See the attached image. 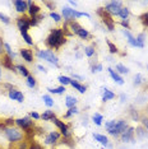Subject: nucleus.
<instances>
[{
  "label": "nucleus",
  "mask_w": 148,
  "mask_h": 149,
  "mask_svg": "<svg viewBox=\"0 0 148 149\" xmlns=\"http://www.w3.org/2000/svg\"><path fill=\"white\" fill-rule=\"evenodd\" d=\"M66 43V37L64 35L61 28H52L50 31V35L46 38V46L49 49H60L63 45Z\"/></svg>",
  "instance_id": "1"
},
{
  "label": "nucleus",
  "mask_w": 148,
  "mask_h": 149,
  "mask_svg": "<svg viewBox=\"0 0 148 149\" xmlns=\"http://www.w3.org/2000/svg\"><path fill=\"white\" fill-rule=\"evenodd\" d=\"M0 129L4 133V136L6 138V140L10 141L12 144H17L19 141H22L23 139H26L24 136V131H22L19 127H14V126H5L4 124H0Z\"/></svg>",
  "instance_id": "2"
},
{
  "label": "nucleus",
  "mask_w": 148,
  "mask_h": 149,
  "mask_svg": "<svg viewBox=\"0 0 148 149\" xmlns=\"http://www.w3.org/2000/svg\"><path fill=\"white\" fill-rule=\"evenodd\" d=\"M68 28H69V31L72 32V35H77L82 40H88L91 37V33L88 32V29H86L84 27H82L75 21L68 23Z\"/></svg>",
  "instance_id": "3"
},
{
  "label": "nucleus",
  "mask_w": 148,
  "mask_h": 149,
  "mask_svg": "<svg viewBox=\"0 0 148 149\" xmlns=\"http://www.w3.org/2000/svg\"><path fill=\"white\" fill-rule=\"evenodd\" d=\"M36 56L38 57V59H41V60H46L47 63L52 64V65H55V66H59V59H58V56H56L55 54H54V51H51L50 49L37 50Z\"/></svg>",
  "instance_id": "4"
},
{
  "label": "nucleus",
  "mask_w": 148,
  "mask_h": 149,
  "mask_svg": "<svg viewBox=\"0 0 148 149\" xmlns=\"http://www.w3.org/2000/svg\"><path fill=\"white\" fill-rule=\"evenodd\" d=\"M128 127H129V125H128L126 120H116V125L112 129L107 130V133H109L110 135H112V136L117 138V136H120Z\"/></svg>",
  "instance_id": "5"
},
{
  "label": "nucleus",
  "mask_w": 148,
  "mask_h": 149,
  "mask_svg": "<svg viewBox=\"0 0 148 149\" xmlns=\"http://www.w3.org/2000/svg\"><path fill=\"white\" fill-rule=\"evenodd\" d=\"M97 14L100 15V18L102 19V22L105 23V26L109 28V31H114V29H115V21H114L112 17H111L105 9L98 8L97 9Z\"/></svg>",
  "instance_id": "6"
},
{
  "label": "nucleus",
  "mask_w": 148,
  "mask_h": 149,
  "mask_svg": "<svg viewBox=\"0 0 148 149\" xmlns=\"http://www.w3.org/2000/svg\"><path fill=\"white\" fill-rule=\"evenodd\" d=\"M51 123H54V125H55L56 127L59 129V131H60V134H61V136L64 139H70L72 138V134H70V130H69V126L66 125L64 121H61L60 118L58 117H55L54 120L51 121Z\"/></svg>",
  "instance_id": "7"
},
{
  "label": "nucleus",
  "mask_w": 148,
  "mask_h": 149,
  "mask_svg": "<svg viewBox=\"0 0 148 149\" xmlns=\"http://www.w3.org/2000/svg\"><path fill=\"white\" fill-rule=\"evenodd\" d=\"M123 8V3L121 1H110L109 4L105 5V10L109 13L111 17H117L120 13V9Z\"/></svg>",
  "instance_id": "8"
},
{
  "label": "nucleus",
  "mask_w": 148,
  "mask_h": 149,
  "mask_svg": "<svg viewBox=\"0 0 148 149\" xmlns=\"http://www.w3.org/2000/svg\"><path fill=\"white\" fill-rule=\"evenodd\" d=\"M15 125L18 126L21 130H29V129L35 127V121H32L29 117H23V118H17Z\"/></svg>",
  "instance_id": "9"
},
{
  "label": "nucleus",
  "mask_w": 148,
  "mask_h": 149,
  "mask_svg": "<svg viewBox=\"0 0 148 149\" xmlns=\"http://www.w3.org/2000/svg\"><path fill=\"white\" fill-rule=\"evenodd\" d=\"M134 136H135V129L129 126L121 135H120V139H121L123 143H133Z\"/></svg>",
  "instance_id": "10"
},
{
  "label": "nucleus",
  "mask_w": 148,
  "mask_h": 149,
  "mask_svg": "<svg viewBox=\"0 0 148 149\" xmlns=\"http://www.w3.org/2000/svg\"><path fill=\"white\" fill-rule=\"evenodd\" d=\"M17 27L21 32L23 31H28V28L31 27L29 24V17L28 15H22L17 18Z\"/></svg>",
  "instance_id": "11"
},
{
  "label": "nucleus",
  "mask_w": 148,
  "mask_h": 149,
  "mask_svg": "<svg viewBox=\"0 0 148 149\" xmlns=\"http://www.w3.org/2000/svg\"><path fill=\"white\" fill-rule=\"evenodd\" d=\"M60 138H61V134H60L59 131H50L45 136V141H43V143L46 145H54L60 140Z\"/></svg>",
  "instance_id": "12"
},
{
  "label": "nucleus",
  "mask_w": 148,
  "mask_h": 149,
  "mask_svg": "<svg viewBox=\"0 0 148 149\" xmlns=\"http://www.w3.org/2000/svg\"><path fill=\"white\" fill-rule=\"evenodd\" d=\"M75 9H72L69 6H65V8L61 9V15L65 19V23H70L75 21Z\"/></svg>",
  "instance_id": "13"
},
{
  "label": "nucleus",
  "mask_w": 148,
  "mask_h": 149,
  "mask_svg": "<svg viewBox=\"0 0 148 149\" xmlns=\"http://www.w3.org/2000/svg\"><path fill=\"white\" fill-rule=\"evenodd\" d=\"M123 35L126 37L128 43H129L130 46H133V47H139V49H143V47H144V45H142V43L138 42L137 37H134L129 31H126V29H123Z\"/></svg>",
  "instance_id": "14"
},
{
  "label": "nucleus",
  "mask_w": 148,
  "mask_h": 149,
  "mask_svg": "<svg viewBox=\"0 0 148 149\" xmlns=\"http://www.w3.org/2000/svg\"><path fill=\"white\" fill-rule=\"evenodd\" d=\"M8 97L10 98V100H13V101H17V102H19V103H22L23 101H24V94H23L21 91L15 89V88H13V89L8 91Z\"/></svg>",
  "instance_id": "15"
},
{
  "label": "nucleus",
  "mask_w": 148,
  "mask_h": 149,
  "mask_svg": "<svg viewBox=\"0 0 148 149\" xmlns=\"http://www.w3.org/2000/svg\"><path fill=\"white\" fill-rule=\"evenodd\" d=\"M13 5H14L15 10L23 15H24L26 12H28V5H27L26 0H14V1H13Z\"/></svg>",
  "instance_id": "16"
},
{
  "label": "nucleus",
  "mask_w": 148,
  "mask_h": 149,
  "mask_svg": "<svg viewBox=\"0 0 148 149\" xmlns=\"http://www.w3.org/2000/svg\"><path fill=\"white\" fill-rule=\"evenodd\" d=\"M1 65L4 66V68H6L8 70H10V72L17 73V69H15V65L13 64V60L8 55H6V54L1 57Z\"/></svg>",
  "instance_id": "17"
},
{
  "label": "nucleus",
  "mask_w": 148,
  "mask_h": 149,
  "mask_svg": "<svg viewBox=\"0 0 148 149\" xmlns=\"http://www.w3.org/2000/svg\"><path fill=\"white\" fill-rule=\"evenodd\" d=\"M107 72H109L110 77L112 78L114 82H115L116 84H119V86H123V84H124V79H123V77L116 72V70H114L112 68H109V69H107Z\"/></svg>",
  "instance_id": "18"
},
{
  "label": "nucleus",
  "mask_w": 148,
  "mask_h": 149,
  "mask_svg": "<svg viewBox=\"0 0 148 149\" xmlns=\"http://www.w3.org/2000/svg\"><path fill=\"white\" fill-rule=\"evenodd\" d=\"M19 55L22 56V59L27 63H32L33 61V52L29 49H21L19 50Z\"/></svg>",
  "instance_id": "19"
},
{
  "label": "nucleus",
  "mask_w": 148,
  "mask_h": 149,
  "mask_svg": "<svg viewBox=\"0 0 148 149\" xmlns=\"http://www.w3.org/2000/svg\"><path fill=\"white\" fill-rule=\"evenodd\" d=\"M27 13H28L29 18H32V17H37L40 13H41V8H40V6L36 4V3H33L32 5L28 6V12H27Z\"/></svg>",
  "instance_id": "20"
},
{
  "label": "nucleus",
  "mask_w": 148,
  "mask_h": 149,
  "mask_svg": "<svg viewBox=\"0 0 148 149\" xmlns=\"http://www.w3.org/2000/svg\"><path fill=\"white\" fill-rule=\"evenodd\" d=\"M93 139H95L96 141H98L100 144L105 145L107 147L110 143H109V138L106 136V135H102V134H98V133H93Z\"/></svg>",
  "instance_id": "21"
},
{
  "label": "nucleus",
  "mask_w": 148,
  "mask_h": 149,
  "mask_svg": "<svg viewBox=\"0 0 148 149\" xmlns=\"http://www.w3.org/2000/svg\"><path fill=\"white\" fill-rule=\"evenodd\" d=\"M135 136L139 139V140H143V139H146L148 136V131L140 125V126H138L135 129Z\"/></svg>",
  "instance_id": "22"
},
{
  "label": "nucleus",
  "mask_w": 148,
  "mask_h": 149,
  "mask_svg": "<svg viewBox=\"0 0 148 149\" xmlns=\"http://www.w3.org/2000/svg\"><path fill=\"white\" fill-rule=\"evenodd\" d=\"M70 86H72L75 91H78L79 93H86V91H87V87H86V86H83V84H80L78 80L72 79V82H70Z\"/></svg>",
  "instance_id": "23"
},
{
  "label": "nucleus",
  "mask_w": 148,
  "mask_h": 149,
  "mask_svg": "<svg viewBox=\"0 0 148 149\" xmlns=\"http://www.w3.org/2000/svg\"><path fill=\"white\" fill-rule=\"evenodd\" d=\"M114 98H115V93H114L112 91L107 89V88L102 89V101L103 102H107V101L114 100Z\"/></svg>",
  "instance_id": "24"
},
{
  "label": "nucleus",
  "mask_w": 148,
  "mask_h": 149,
  "mask_svg": "<svg viewBox=\"0 0 148 149\" xmlns=\"http://www.w3.org/2000/svg\"><path fill=\"white\" fill-rule=\"evenodd\" d=\"M77 102H78V100H77V97L70 96V94H68V96L65 97V106L68 107V108L75 107V106H77Z\"/></svg>",
  "instance_id": "25"
},
{
  "label": "nucleus",
  "mask_w": 148,
  "mask_h": 149,
  "mask_svg": "<svg viewBox=\"0 0 148 149\" xmlns=\"http://www.w3.org/2000/svg\"><path fill=\"white\" fill-rule=\"evenodd\" d=\"M15 69H17V72L21 74L22 77H24V78H28L29 75H31V74H29V70L27 69L24 65H22V64H17V65H15Z\"/></svg>",
  "instance_id": "26"
},
{
  "label": "nucleus",
  "mask_w": 148,
  "mask_h": 149,
  "mask_svg": "<svg viewBox=\"0 0 148 149\" xmlns=\"http://www.w3.org/2000/svg\"><path fill=\"white\" fill-rule=\"evenodd\" d=\"M55 112L51 110H46V111H43V113L41 115V118L43 121H52L54 118H55Z\"/></svg>",
  "instance_id": "27"
},
{
  "label": "nucleus",
  "mask_w": 148,
  "mask_h": 149,
  "mask_svg": "<svg viewBox=\"0 0 148 149\" xmlns=\"http://www.w3.org/2000/svg\"><path fill=\"white\" fill-rule=\"evenodd\" d=\"M129 14H130V12H129V8H126V6H123L121 9H120V13H119V18L121 19V21H125V19L129 18Z\"/></svg>",
  "instance_id": "28"
},
{
  "label": "nucleus",
  "mask_w": 148,
  "mask_h": 149,
  "mask_svg": "<svg viewBox=\"0 0 148 149\" xmlns=\"http://www.w3.org/2000/svg\"><path fill=\"white\" fill-rule=\"evenodd\" d=\"M102 120H103V116L101 113L98 112H95L93 113V116H92V123L97 125V126H101L102 125Z\"/></svg>",
  "instance_id": "29"
},
{
  "label": "nucleus",
  "mask_w": 148,
  "mask_h": 149,
  "mask_svg": "<svg viewBox=\"0 0 148 149\" xmlns=\"http://www.w3.org/2000/svg\"><path fill=\"white\" fill-rule=\"evenodd\" d=\"M47 91H49V93H51V94H63L66 89L64 86H60L58 88H47Z\"/></svg>",
  "instance_id": "30"
},
{
  "label": "nucleus",
  "mask_w": 148,
  "mask_h": 149,
  "mask_svg": "<svg viewBox=\"0 0 148 149\" xmlns=\"http://www.w3.org/2000/svg\"><path fill=\"white\" fill-rule=\"evenodd\" d=\"M58 80H59V83L61 84V86H70V82H72V78H69V77H66V75H60L58 78Z\"/></svg>",
  "instance_id": "31"
},
{
  "label": "nucleus",
  "mask_w": 148,
  "mask_h": 149,
  "mask_svg": "<svg viewBox=\"0 0 148 149\" xmlns=\"http://www.w3.org/2000/svg\"><path fill=\"white\" fill-rule=\"evenodd\" d=\"M79 113V110H78V107H72V108H69L68 111H66V113L64 115V117L65 118H69V117H72L74 116V115H78Z\"/></svg>",
  "instance_id": "32"
},
{
  "label": "nucleus",
  "mask_w": 148,
  "mask_h": 149,
  "mask_svg": "<svg viewBox=\"0 0 148 149\" xmlns=\"http://www.w3.org/2000/svg\"><path fill=\"white\" fill-rule=\"evenodd\" d=\"M42 100H43V103H45L49 108L50 107H54V100L51 98V96H49V94H43Z\"/></svg>",
  "instance_id": "33"
},
{
  "label": "nucleus",
  "mask_w": 148,
  "mask_h": 149,
  "mask_svg": "<svg viewBox=\"0 0 148 149\" xmlns=\"http://www.w3.org/2000/svg\"><path fill=\"white\" fill-rule=\"evenodd\" d=\"M21 35L23 37V40H24V42L27 43V45H29V46H32L33 45V41H32V37L28 35V31H23L21 32Z\"/></svg>",
  "instance_id": "34"
},
{
  "label": "nucleus",
  "mask_w": 148,
  "mask_h": 149,
  "mask_svg": "<svg viewBox=\"0 0 148 149\" xmlns=\"http://www.w3.org/2000/svg\"><path fill=\"white\" fill-rule=\"evenodd\" d=\"M106 43H107V47H109L110 54H119V49H117V46L114 45L110 40H106Z\"/></svg>",
  "instance_id": "35"
},
{
  "label": "nucleus",
  "mask_w": 148,
  "mask_h": 149,
  "mask_svg": "<svg viewBox=\"0 0 148 149\" xmlns=\"http://www.w3.org/2000/svg\"><path fill=\"white\" fill-rule=\"evenodd\" d=\"M26 84H27V87H29V88H35L37 86V82H36V79H35V77L33 75H29L28 78H26Z\"/></svg>",
  "instance_id": "36"
},
{
  "label": "nucleus",
  "mask_w": 148,
  "mask_h": 149,
  "mask_svg": "<svg viewBox=\"0 0 148 149\" xmlns=\"http://www.w3.org/2000/svg\"><path fill=\"white\" fill-rule=\"evenodd\" d=\"M84 54H86L87 57H92L96 54L95 47H93V46H87V47H84Z\"/></svg>",
  "instance_id": "37"
},
{
  "label": "nucleus",
  "mask_w": 148,
  "mask_h": 149,
  "mask_svg": "<svg viewBox=\"0 0 148 149\" xmlns=\"http://www.w3.org/2000/svg\"><path fill=\"white\" fill-rule=\"evenodd\" d=\"M102 64H98V63H96V64H92L91 65V72L92 73H100V72H102Z\"/></svg>",
  "instance_id": "38"
},
{
  "label": "nucleus",
  "mask_w": 148,
  "mask_h": 149,
  "mask_svg": "<svg viewBox=\"0 0 148 149\" xmlns=\"http://www.w3.org/2000/svg\"><path fill=\"white\" fill-rule=\"evenodd\" d=\"M143 83V77H142V74H135V75H134V82H133V84L135 87H138V86H140V84Z\"/></svg>",
  "instance_id": "39"
},
{
  "label": "nucleus",
  "mask_w": 148,
  "mask_h": 149,
  "mask_svg": "<svg viewBox=\"0 0 148 149\" xmlns=\"http://www.w3.org/2000/svg\"><path fill=\"white\" fill-rule=\"evenodd\" d=\"M116 70L119 74H128L129 73V69H128L126 66H124L123 64H117L116 65Z\"/></svg>",
  "instance_id": "40"
},
{
  "label": "nucleus",
  "mask_w": 148,
  "mask_h": 149,
  "mask_svg": "<svg viewBox=\"0 0 148 149\" xmlns=\"http://www.w3.org/2000/svg\"><path fill=\"white\" fill-rule=\"evenodd\" d=\"M129 113H130V116H132V118H133L134 121H140V117H139V115H138L137 110H134L133 107H130V111H129Z\"/></svg>",
  "instance_id": "41"
},
{
  "label": "nucleus",
  "mask_w": 148,
  "mask_h": 149,
  "mask_svg": "<svg viewBox=\"0 0 148 149\" xmlns=\"http://www.w3.org/2000/svg\"><path fill=\"white\" fill-rule=\"evenodd\" d=\"M139 19H140V22H142V24L144 27H148V12L143 13V14L139 17Z\"/></svg>",
  "instance_id": "42"
},
{
  "label": "nucleus",
  "mask_w": 148,
  "mask_h": 149,
  "mask_svg": "<svg viewBox=\"0 0 148 149\" xmlns=\"http://www.w3.org/2000/svg\"><path fill=\"white\" fill-rule=\"evenodd\" d=\"M29 149H43V147L41 144L37 143V141L32 140V141H29Z\"/></svg>",
  "instance_id": "43"
},
{
  "label": "nucleus",
  "mask_w": 148,
  "mask_h": 149,
  "mask_svg": "<svg viewBox=\"0 0 148 149\" xmlns=\"http://www.w3.org/2000/svg\"><path fill=\"white\" fill-rule=\"evenodd\" d=\"M50 18L54 19L55 22H60V21H61V15L58 14L56 12H51V13H50Z\"/></svg>",
  "instance_id": "44"
},
{
  "label": "nucleus",
  "mask_w": 148,
  "mask_h": 149,
  "mask_svg": "<svg viewBox=\"0 0 148 149\" xmlns=\"http://www.w3.org/2000/svg\"><path fill=\"white\" fill-rule=\"evenodd\" d=\"M115 125H116V120L106 121V123H105V129H106V130H110V129H112Z\"/></svg>",
  "instance_id": "45"
},
{
  "label": "nucleus",
  "mask_w": 148,
  "mask_h": 149,
  "mask_svg": "<svg viewBox=\"0 0 148 149\" xmlns=\"http://www.w3.org/2000/svg\"><path fill=\"white\" fill-rule=\"evenodd\" d=\"M3 124H4L5 125V126H9V127H10V126H14V125H15V120H14V118H6V120H4V121H3Z\"/></svg>",
  "instance_id": "46"
},
{
  "label": "nucleus",
  "mask_w": 148,
  "mask_h": 149,
  "mask_svg": "<svg viewBox=\"0 0 148 149\" xmlns=\"http://www.w3.org/2000/svg\"><path fill=\"white\" fill-rule=\"evenodd\" d=\"M0 21L3 23H5V24H10V18L6 17L5 14H3V13H0Z\"/></svg>",
  "instance_id": "47"
},
{
  "label": "nucleus",
  "mask_w": 148,
  "mask_h": 149,
  "mask_svg": "<svg viewBox=\"0 0 148 149\" xmlns=\"http://www.w3.org/2000/svg\"><path fill=\"white\" fill-rule=\"evenodd\" d=\"M120 26H121L124 29H126V31H129V29H130V26H129V19H125V21H121V22H120Z\"/></svg>",
  "instance_id": "48"
},
{
  "label": "nucleus",
  "mask_w": 148,
  "mask_h": 149,
  "mask_svg": "<svg viewBox=\"0 0 148 149\" xmlns=\"http://www.w3.org/2000/svg\"><path fill=\"white\" fill-rule=\"evenodd\" d=\"M140 123H142V126L148 131V117L147 116L142 117V118H140Z\"/></svg>",
  "instance_id": "49"
},
{
  "label": "nucleus",
  "mask_w": 148,
  "mask_h": 149,
  "mask_svg": "<svg viewBox=\"0 0 148 149\" xmlns=\"http://www.w3.org/2000/svg\"><path fill=\"white\" fill-rule=\"evenodd\" d=\"M144 38H146V36H144V33H139V35L137 36V40L139 43H142V45H144Z\"/></svg>",
  "instance_id": "50"
},
{
  "label": "nucleus",
  "mask_w": 148,
  "mask_h": 149,
  "mask_svg": "<svg viewBox=\"0 0 148 149\" xmlns=\"http://www.w3.org/2000/svg\"><path fill=\"white\" fill-rule=\"evenodd\" d=\"M31 117L33 118V120H40V118H41V115H40L38 112H36V111H32V112H31Z\"/></svg>",
  "instance_id": "51"
},
{
  "label": "nucleus",
  "mask_w": 148,
  "mask_h": 149,
  "mask_svg": "<svg viewBox=\"0 0 148 149\" xmlns=\"http://www.w3.org/2000/svg\"><path fill=\"white\" fill-rule=\"evenodd\" d=\"M5 55V49H4V43L1 42V40H0V56H4Z\"/></svg>",
  "instance_id": "52"
},
{
  "label": "nucleus",
  "mask_w": 148,
  "mask_h": 149,
  "mask_svg": "<svg viewBox=\"0 0 148 149\" xmlns=\"http://www.w3.org/2000/svg\"><path fill=\"white\" fill-rule=\"evenodd\" d=\"M126 94H124V93H121V94H120V102H121V103H124V102H125V101H126Z\"/></svg>",
  "instance_id": "53"
},
{
  "label": "nucleus",
  "mask_w": 148,
  "mask_h": 149,
  "mask_svg": "<svg viewBox=\"0 0 148 149\" xmlns=\"http://www.w3.org/2000/svg\"><path fill=\"white\" fill-rule=\"evenodd\" d=\"M37 69L40 70V72H43V73H47V69H46L45 66H42V65H37Z\"/></svg>",
  "instance_id": "54"
},
{
  "label": "nucleus",
  "mask_w": 148,
  "mask_h": 149,
  "mask_svg": "<svg viewBox=\"0 0 148 149\" xmlns=\"http://www.w3.org/2000/svg\"><path fill=\"white\" fill-rule=\"evenodd\" d=\"M45 4L47 5V6H49V9H51V10L54 9V6H55V4H54V3H50V1H45Z\"/></svg>",
  "instance_id": "55"
},
{
  "label": "nucleus",
  "mask_w": 148,
  "mask_h": 149,
  "mask_svg": "<svg viewBox=\"0 0 148 149\" xmlns=\"http://www.w3.org/2000/svg\"><path fill=\"white\" fill-rule=\"evenodd\" d=\"M73 78L74 79H78V80H83V77L78 75V74H74V73H73Z\"/></svg>",
  "instance_id": "56"
},
{
  "label": "nucleus",
  "mask_w": 148,
  "mask_h": 149,
  "mask_svg": "<svg viewBox=\"0 0 148 149\" xmlns=\"http://www.w3.org/2000/svg\"><path fill=\"white\" fill-rule=\"evenodd\" d=\"M69 4H70V5H74V6H77V4H78V3H77V1H73V0H72V1H69Z\"/></svg>",
  "instance_id": "57"
},
{
  "label": "nucleus",
  "mask_w": 148,
  "mask_h": 149,
  "mask_svg": "<svg viewBox=\"0 0 148 149\" xmlns=\"http://www.w3.org/2000/svg\"><path fill=\"white\" fill-rule=\"evenodd\" d=\"M0 80H1V68H0Z\"/></svg>",
  "instance_id": "58"
},
{
  "label": "nucleus",
  "mask_w": 148,
  "mask_h": 149,
  "mask_svg": "<svg viewBox=\"0 0 148 149\" xmlns=\"http://www.w3.org/2000/svg\"><path fill=\"white\" fill-rule=\"evenodd\" d=\"M0 124H1V121H0Z\"/></svg>",
  "instance_id": "59"
},
{
  "label": "nucleus",
  "mask_w": 148,
  "mask_h": 149,
  "mask_svg": "<svg viewBox=\"0 0 148 149\" xmlns=\"http://www.w3.org/2000/svg\"><path fill=\"white\" fill-rule=\"evenodd\" d=\"M0 149H1V148H0Z\"/></svg>",
  "instance_id": "60"
}]
</instances>
